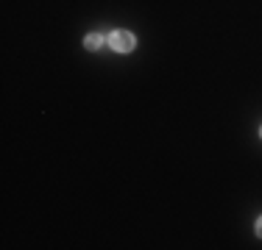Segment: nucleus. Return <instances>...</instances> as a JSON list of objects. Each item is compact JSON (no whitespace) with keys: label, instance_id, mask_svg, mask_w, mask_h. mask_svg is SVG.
Here are the masks:
<instances>
[{"label":"nucleus","instance_id":"f257e3e1","mask_svg":"<svg viewBox=\"0 0 262 250\" xmlns=\"http://www.w3.org/2000/svg\"><path fill=\"white\" fill-rule=\"evenodd\" d=\"M109 45H112V50H117V53H131V50L137 47V39H134L131 31L117 28V31H112V34H109Z\"/></svg>","mask_w":262,"mask_h":250},{"label":"nucleus","instance_id":"f03ea898","mask_svg":"<svg viewBox=\"0 0 262 250\" xmlns=\"http://www.w3.org/2000/svg\"><path fill=\"white\" fill-rule=\"evenodd\" d=\"M103 45V34H90V36H84V47L86 50H98Z\"/></svg>","mask_w":262,"mask_h":250},{"label":"nucleus","instance_id":"7ed1b4c3","mask_svg":"<svg viewBox=\"0 0 262 250\" xmlns=\"http://www.w3.org/2000/svg\"><path fill=\"white\" fill-rule=\"evenodd\" d=\"M254 234H257L259 239H262V214L257 217V225H254Z\"/></svg>","mask_w":262,"mask_h":250},{"label":"nucleus","instance_id":"20e7f679","mask_svg":"<svg viewBox=\"0 0 262 250\" xmlns=\"http://www.w3.org/2000/svg\"><path fill=\"white\" fill-rule=\"evenodd\" d=\"M259 136H262V125H259Z\"/></svg>","mask_w":262,"mask_h":250}]
</instances>
